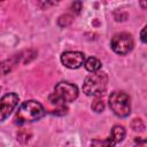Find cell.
<instances>
[{
  "instance_id": "6da1fadb",
  "label": "cell",
  "mask_w": 147,
  "mask_h": 147,
  "mask_svg": "<svg viewBox=\"0 0 147 147\" xmlns=\"http://www.w3.org/2000/svg\"><path fill=\"white\" fill-rule=\"evenodd\" d=\"M46 114L44 107L41 103L34 101V100H29L23 102L18 110L15 114L14 117V122L16 124H25V123H30V122H34L40 119L41 117H44Z\"/></svg>"
},
{
  "instance_id": "7a4b0ae2",
  "label": "cell",
  "mask_w": 147,
  "mask_h": 147,
  "mask_svg": "<svg viewBox=\"0 0 147 147\" xmlns=\"http://www.w3.org/2000/svg\"><path fill=\"white\" fill-rule=\"evenodd\" d=\"M77 96H78V88L76 85L67 82H61L55 86L54 92L49 95L48 100L52 105L61 107L64 106L65 103L75 101Z\"/></svg>"
},
{
  "instance_id": "3957f363",
  "label": "cell",
  "mask_w": 147,
  "mask_h": 147,
  "mask_svg": "<svg viewBox=\"0 0 147 147\" xmlns=\"http://www.w3.org/2000/svg\"><path fill=\"white\" fill-rule=\"evenodd\" d=\"M108 84V76L105 71L92 72L83 84V92L88 96H100L105 93Z\"/></svg>"
},
{
  "instance_id": "277c9868",
  "label": "cell",
  "mask_w": 147,
  "mask_h": 147,
  "mask_svg": "<svg viewBox=\"0 0 147 147\" xmlns=\"http://www.w3.org/2000/svg\"><path fill=\"white\" fill-rule=\"evenodd\" d=\"M109 107L118 117H126L131 111L130 96L123 91H114L109 96Z\"/></svg>"
},
{
  "instance_id": "5b68a950",
  "label": "cell",
  "mask_w": 147,
  "mask_h": 147,
  "mask_svg": "<svg viewBox=\"0 0 147 147\" xmlns=\"http://www.w3.org/2000/svg\"><path fill=\"white\" fill-rule=\"evenodd\" d=\"M110 46L115 53H117L119 55H125L133 49L134 42H133V38L130 33L121 32V33H116L111 38Z\"/></svg>"
},
{
  "instance_id": "8992f818",
  "label": "cell",
  "mask_w": 147,
  "mask_h": 147,
  "mask_svg": "<svg viewBox=\"0 0 147 147\" xmlns=\"http://www.w3.org/2000/svg\"><path fill=\"white\" fill-rule=\"evenodd\" d=\"M18 101L20 98L16 93H8L0 99V122L5 121L11 114V111L18 105Z\"/></svg>"
},
{
  "instance_id": "52a82bcc",
  "label": "cell",
  "mask_w": 147,
  "mask_h": 147,
  "mask_svg": "<svg viewBox=\"0 0 147 147\" xmlns=\"http://www.w3.org/2000/svg\"><path fill=\"white\" fill-rule=\"evenodd\" d=\"M85 60V55L82 52L77 51H67L61 55V62L64 67L69 69H77L83 65Z\"/></svg>"
},
{
  "instance_id": "ba28073f",
  "label": "cell",
  "mask_w": 147,
  "mask_h": 147,
  "mask_svg": "<svg viewBox=\"0 0 147 147\" xmlns=\"http://www.w3.org/2000/svg\"><path fill=\"white\" fill-rule=\"evenodd\" d=\"M18 60H20V56L16 55L11 59H8V60L0 62V76L7 75L8 72H10L13 70V68L16 65V63L18 62Z\"/></svg>"
},
{
  "instance_id": "9c48e42d",
  "label": "cell",
  "mask_w": 147,
  "mask_h": 147,
  "mask_svg": "<svg viewBox=\"0 0 147 147\" xmlns=\"http://www.w3.org/2000/svg\"><path fill=\"white\" fill-rule=\"evenodd\" d=\"M109 137L111 138V140L115 144L121 142L124 139V137H125V129H124V126L118 125V124L117 125H114L113 129H111V132H110V136Z\"/></svg>"
},
{
  "instance_id": "30bf717a",
  "label": "cell",
  "mask_w": 147,
  "mask_h": 147,
  "mask_svg": "<svg viewBox=\"0 0 147 147\" xmlns=\"http://www.w3.org/2000/svg\"><path fill=\"white\" fill-rule=\"evenodd\" d=\"M84 65H85V68H86L87 71H90V72H96V71H99L101 69V65L102 64H101V61L99 59H96L94 56H91V57H88L85 61Z\"/></svg>"
},
{
  "instance_id": "8fae6325",
  "label": "cell",
  "mask_w": 147,
  "mask_h": 147,
  "mask_svg": "<svg viewBox=\"0 0 147 147\" xmlns=\"http://www.w3.org/2000/svg\"><path fill=\"white\" fill-rule=\"evenodd\" d=\"M115 142L111 140L110 137L106 139H93L91 141V147H114Z\"/></svg>"
},
{
  "instance_id": "7c38bea8",
  "label": "cell",
  "mask_w": 147,
  "mask_h": 147,
  "mask_svg": "<svg viewBox=\"0 0 147 147\" xmlns=\"http://www.w3.org/2000/svg\"><path fill=\"white\" fill-rule=\"evenodd\" d=\"M30 138H31V132L28 129H21L17 132V141H20L22 145L28 144Z\"/></svg>"
},
{
  "instance_id": "4fadbf2b",
  "label": "cell",
  "mask_w": 147,
  "mask_h": 147,
  "mask_svg": "<svg viewBox=\"0 0 147 147\" xmlns=\"http://www.w3.org/2000/svg\"><path fill=\"white\" fill-rule=\"evenodd\" d=\"M91 107H92V109H93L95 113H101V111L105 109V102H103L102 99H100V98H95V99L93 100Z\"/></svg>"
},
{
  "instance_id": "5bb4252c",
  "label": "cell",
  "mask_w": 147,
  "mask_h": 147,
  "mask_svg": "<svg viewBox=\"0 0 147 147\" xmlns=\"http://www.w3.org/2000/svg\"><path fill=\"white\" fill-rule=\"evenodd\" d=\"M71 22H72V16H71L70 14L61 15V16L59 17V20H57V24H59L60 26H62V28L69 25Z\"/></svg>"
},
{
  "instance_id": "9a60e30c",
  "label": "cell",
  "mask_w": 147,
  "mask_h": 147,
  "mask_svg": "<svg viewBox=\"0 0 147 147\" xmlns=\"http://www.w3.org/2000/svg\"><path fill=\"white\" fill-rule=\"evenodd\" d=\"M131 126H132V129L134 130V131H141V130H144V127H145V124H144V122L140 119V118H134L133 119V122H132V124H131Z\"/></svg>"
},
{
  "instance_id": "2e32d148",
  "label": "cell",
  "mask_w": 147,
  "mask_h": 147,
  "mask_svg": "<svg viewBox=\"0 0 147 147\" xmlns=\"http://www.w3.org/2000/svg\"><path fill=\"white\" fill-rule=\"evenodd\" d=\"M82 2L80 1H76V2H74L72 3V10H75V13H79L80 11V9H82Z\"/></svg>"
},
{
  "instance_id": "e0dca14e",
  "label": "cell",
  "mask_w": 147,
  "mask_h": 147,
  "mask_svg": "<svg viewBox=\"0 0 147 147\" xmlns=\"http://www.w3.org/2000/svg\"><path fill=\"white\" fill-rule=\"evenodd\" d=\"M145 32H146V26H144V28H142V30H141V32H140V39H141V41H142V42H146Z\"/></svg>"
},
{
  "instance_id": "ac0fdd59",
  "label": "cell",
  "mask_w": 147,
  "mask_h": 147,
  "mask_svg": "<svg viewBox=\"0 0 147 147\" xmlns=\"http://www.w3.org/2000/svg\"><path fill=\"white\" fill-rule=\"evenodd\" d=\"M0 91H1V87H0Z\"/></svg>"
}]
</instances>
